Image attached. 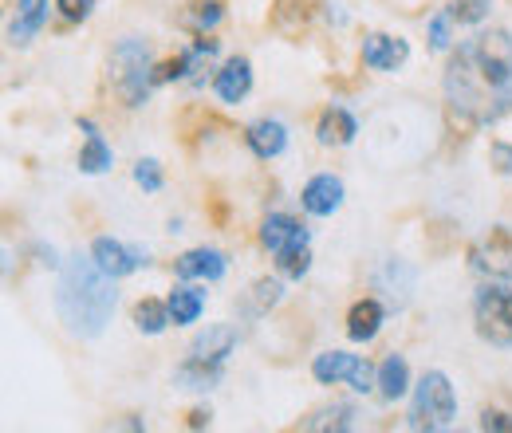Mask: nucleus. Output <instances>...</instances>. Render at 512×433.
I'll return each mask as SVG.
<instances>
[{"label": "nucleus", "instance_id": "nucleus-1", "mask_svg": "<svg viewBox=\"0 0 512 433\" xmlns=\"http://www.w3.org/2000/svg\"><path fill=\"white\" fill-rule=\"evenodd\" d=\"M449 115L465 126H489L512 111V36L489 28L457 44L446 67Z\"/></svg>", "mask_w": 512, "mask_h": 433}, {"label": "nucleus", "instance_id": "nucleus-2", "mask_svg": "<svg viewBox=\"0 0 512 433\" xmlns=\"http://www.w3.org/2000/svg\"><path fill=\"white\" fill-rule=\"evenodd\" d=\"M115 276H107L95 256H71L60 272V284H56V311H60V323H64L71 335L79 339H95L103 335V327L111 323L115 304H119V292L111 284Z\"/></svg>", "mask_w": 512, "mask_h": 433}, {"label": "nucleus", "instance_id": "nucleus-3", "mask_svg": "<svg viewBox=\"0 0 512 433\" xmlns=\"http://www.w3.org/2000/svg\"><path fill=\"white\" fill-rule=\"evenodd\" d=\"M233 351H237V331H233L229 323L205 327V331L190 343L186 363L178 367V382H182V390H213V386L221 382L225 359H229Z\"/></svg>", "mask_w": 512, "mask_h": 433}, {"label": "nucleus", "instance_id": "nucleus-4", "mask_svg": "<svg viewBox=\"0 0 512 433\" xmlns=\"http://www.w3.org/2000/svg\"><path fill=\"white\" fill-rule=\"evenodd\" d=\"M111 87L123 99V107H142L150 87H154V63H150V44L138 36H123L111 52Z\"/></svg>", "mask_w": 512, "mask_h": 433}, {"label": "nucleus", "instance_id": "nucleus-5", "mask_svg": "<svg viewBox=\"0 0 512 433\" xmlns=\"http://www.w3.org/2000/svg\"><path fill=\"white\" fill-rule=\"evenodd\" d=\"M457 418V394L449 386V378L442 371H430L422 374L418 390H414V406H410V430H426V433H438L449 430Z\"/></svg>", "mask_w": 512, "mask_h": 433}, {"label": "nucleus", "instance_id": "nucleus-6", "mask_svg": "<svg viewBox=\"0 0 512 433\" xmlns=\"http://www.w3.org/2000/svg\"><path fill=\"white\" fill-rule=\"evenodd\" d=\"M473 323L477 335L493 347H512V288L485 284L473 300Z\"/></svg>", "mask_w": 512, "mask_h": 433}, {"label": "nucleus", "instance_id": "nucleus-7", "mask_svg": "<svg viewBox=\"0 0 512 433\" xmlns=\"http://www.w3.org/2000/svg\"><path fill=\"white\" fill-rule=\"evenodd\" d=\"M312 374H316V382H323V386L351 382V390H359V394H371L379 386V371L363 355H347V351H323V355H316Z\"/></svg>", "mask_w": 512, "mask_h": 433}, {"label": "nucleus", "instance_id": "nucleus-8", "mask_svg": "<svg viewBox=\"0 0 512 433\" xmlns=\"http://www.w3.org/2000/svg\"><path fill=\"white\" fill-rule=\"evenodd\" d=\"M469 264L489 280H512V229L493 225L469 248Z\"/></svg>", "mask_w": 512, "mask_h": 433}, {"label": "nucleus", "instance_id": "nucleus-9", "mask_svg": "<svg viewBox=\"0 0 512 433\" xmlns=\"http://www.w3.org/2000/svg\"><path fill=\"white\" fill-rule=\"evenodd\" d=\"M91 256H95V264L107 272V276H130V272H138L142 264H146V256L138 252V248L123 245V241H115V237H99L95 245H91Z\"/></svg>", "mask_w": 512, "mask_h": 433}, {"label": "nucleus", "instance_id": "nucleus-10", "mask_svg": "<svg viewBox=\"0 0 512 433\" xmlns=\"http://www.w3.org/2000/svg\"><path fill=\"white\" fill-rule=\"evenodd\" d=\"M410 60V44L402 36H386V32H371L363 40V63L375 71H398Z\"/></svg>", "mask_w": 512, "mask_h": 433}, {"label": "nucleus", "instance_id": "nucleus-11", "mask_svg": "<svg viewBox=\"0 0 512 433\" xmlns=\"http://www.w3.org/2000/svg\"><path fill=\"white\" fill-rule=\"evenodd\" d=\"M174 272H178L182 280H221V276L229 272V260H225V252H217V248H190V252L178 256Z\"/></svg>", "mask_w": 512, "mask_h": 433}, {"label": "nucleus", "instance_id": "nucleus-12", "mask_svg": "<svg viewBox=\"0 0 512 433\" xmlns=\"http://www.w3.org/2000/svg\"><path fill=\"white\" fill-rule=\"evenodd\" d=\"M213 91L221 103H241L249 91H253V67L245 56H233L217 75H213Z\"/></svg>", "mask_w": 512, "mask_h": 433}, {"label": "nucleus", "instance_id": "nucleus-13", "mask_svg": "<svg viewBox=\"0 0 512 433\" xmlns=\"http://www.w3.org/2000/svg\"><path fill=\"white\" fill-rule=\"evenodd\" d=\"M260 245L268 248V252L300 248V245H308V229H304L296 217H288V213H272V217L260 225Z\"/></svg>", "mask_w": 512, "mask_h": 433}, {"label": "nucleus", "instance_id": "nucleus-14", "mask_svg": "<svg viewBox=\"0 0 512 433\" xmlns=\"http://www.w3.org/2000/svg\"><path fill=\"white\" fill-rule=\"evenodd\" d=\"M300 201H304V209H308L312 217H331V213L343 205V182H339L335 174H316V178L304 186Z\"/></svg>", "mask_w": 512, "mask_h": 433}, {"label": "nucleus", "instance_id": "nucleus-15", "mask_svg": "<svg viewBox=\"0 0 512 433\" xmlns=\"http://www.w3.org/2000/svg\"><path fill=\"white\" fill-rule=\"evenodd\" d=\"M375 288L390 300V308H406L414 292V268L402 260H383V268L375 272Z\"/></svg>", "mask_w": 512, "mask_h": 433}, {"label": "nucleus", "instance_id": "nucleus-16", "mask_svg": "<svg viewBox=\"0 0 512 433\" xmlns=\"http://www.w3.org/2000/svg\"><path fill=\"white\" fill-rule=\"evenodd\" d=\"M48 24V0H16V20L8 24V40L24 48Z\"/></svg>", "mask_w": 512, "mask_h": 433}, {"label": "nucleus", "instance_id": "nucleus-17", "mask_svg": "<svg viewBox=\"0 0 512 433\" xmlns=\"http://www.w3.org/2000/svg\"><path fill=\"white\" fill-rule=\"evenodd\" d=\"M359 426V410L355 406H347V402H331V406H320V410H312L304 422H300V430H312V433H343V430H355Z\"/></svg>", "mask_w": 512, "mask_h": 433}, {"label": "nucleus", "instance_id": "nucleus-18", "mask_svg": "<svg viewBox=\"0 0 512 433\" xmlns=\"http://www.w3.org/2000/svg\"><path fill=\"white\" fill-rule=\"evenodd\" d=\"M79 130L87 134L83 154H79V170H83V174H107V170L115 166V154H111V146L103 142L99 126L91 123V119H79Z\"/></svg>", "mask_w": 512, "mask_h": 433}, {"label": "nucleus", "instance_id": "nucleus-19", "mask_svg": "<svg viewBox=\"0 0 512 433\" xmlns=\"http://www.w3.org/2000/svg\"><path fill=\"white\" fill-rule=\"evenodd\" d=\"M245 142H249V150H253L256 158H276V154H284V146H288V126L276 123V119H260V123L249 126V134H245Z\"/></svg>", "mask_w": 512, "mask_h": 433}, {"label": "nucleus", "instance_id": "nucleus-20", "mask_svg": "<svg viewBox=\"0 0 512 433\" xmlns=\"http://www.w3.org/2000/svg\"><path fill=\"white\" fill-rule=\"evenodd\" d=\"M386 311L379 300H359L351 315H347V335L355 339V343H371L375 335H379V327H383Z\"/></svg>", "mask_w": 512, "mask_h": 433}, {"label": "nucleus", "instance_id": "nucleus-21", "mask_svg": "<svg viewBox=\"0 0 512 433\" xmlns=\"http://www.w3.org/2000/svg\"><path fill=\"white\" fill-rule=\"evenodd\" d=\"M355 134H359V126L351 119V111H343V107H327L320 115V126H316V138H320L323 146H347V142H355Z\"/></svg>", "mask_w": 512, "mask_h": 433}, {"label": "nucleus", "instance_id": "nucleus-22", "mask_svg": "<svg viewBox=\"0 0 512 433\" xmlns=\"http://www.w3.org/2000/svg\"><path fill=\"white\" fill-rule=\"evenodd\" d=\"M166 304H170V319H174L178 327H186V323H197V315L205 311V292L193 288V284H178Z\"/></svg>", "mask_w": 512, "mask_h": 433}, {"label": "nucleus", "instance_id": "nucleus-23", "mask_svg": "<svg viewBox=\"0 0 512 433\" xmlns=\"http://www.w3.org/2000/svg\"><path fill=\"white\" fill-rule=\"evenodd\" d=\"M406 390H410V367H406V359L402 355H386L383 367H379V394H383L386 402H394Z\"/></svg>", "mask_w": 512, "mask_h": 433}, {"label": "nucleus", "instance_id": "nucleus-24", "mask_svg": "<svg viewBox=\"0 0 512 433\" xmlns=\"http://www.w3.org/2000/svg\"><path fill=\"white\" fill-rule=\"evenodd\" d=\"M170 323H174L170 319V304H162V300H138L134 304V327L142 335H162Z\"/></svg>", "mask_w": 512, "mask_h": 433}, {"label": "nucleus", "instance_id": "nucleus-25", "mask_svg": "<svg viewBox=\"0 0 512 433\" xmlns=\"http://www.w3.org/2000/svg\"><path fill=\"white\" fill-rule=\"evenodd\" d=\"M221 16H225V4H221V0H193L190 8L182 12V24L193 28L197 36H205L209 28L221 24Z\"/></svg>", "mask_w": 512, "mask_h": 433}, {"label": "nucleus", "instance_id": "nucleus-26", "mask_svg": "<svg viewBox=\"0 0 512 433\" xmlns=\"http://www.w3.org/2000/svg\"><path fill=\"white\" fill-rule=\"evenodd\" d=\"M280 296H284V288H280V280H256L253 288H249V296H245V315H268V308H276L280 304Z\"/></svg>", "mask_w": 512, "mask_h": 433}, {"label": "nucleus", "instance_id": "nucleus-27", "mask_svg": "<svg viewBox=\"0 0 512 433\" xmlns=\"http://www.w3.org/2000/svg\"><path fill=\"white\" fill-rule=\"evenodd\" d=\"M182 56H186V79H190V83H201V71H209L213 60H217V40L197 36L193 48L190 52H182Z\"/></svg>", "mask_w": 512, "mask_h": 433}, {"label": "nucleus", "instance_id": "nucleus-28", "mask_svg": "<svg viewBox=\"0 0 512 433\" xmlns=\"http://www.w3.org/2000/svg\"><path fill=\"white\" fill-rule=\"evenodd\" d=\"M489 8H493V0H449V16H453V24H481L485 16H489Z\"/></svg>", "mask_w": 512, "mask_h": 433}, {"label": "nucleus", "instance_id": "nucleus-29", "mask_svg": "<svg viewBox=\"0 0 512 433\" xmlns=\"http://www.w3.org/2000/svg\"><path fill=\"white\" fill-rule=\"evenodd\" d=\"M276 268L284 272V276H292V280H300L308 268H312V252L308 245L300 248H284V252H276Z\"/></svg>", "mask_w": 512, "mask_h": 433}, {"label": "nucleus", "instance_id": "nucleus-30", "mask_svg": "<svg viewBox=\"0 0 512 433\" xmlns=\"http://www.w3.org/2000/svg\"><path fill=\"white\" fill-rule=\"evenodd\" d=\"M134 182L146 189V193H158V189H162V166H158L154 158H142V162L134 166Z\"/></svg>", "mask_w": 512, "mask_h": 433}, {"label": "nucleus", "instance_id": "nucleus-31", "mask_svg": "<svg viewBox=\"0 0 512 433\" xmlns=\"http://www.w3.org/2000/svg\"><path fill=\"white\" fill-rule=\"evenodd\" d=\"M449 24H453L449 12H438V16L430 20V48H434V52H449V44H453V40H449Z\"/></svg>", "mask_w": 512, "mask_h": 433}, {"label": "nucleus", "instance_id": "nucleus-32", "mask_svg": "<svg viewBox=\"0 0 512 433\" xmlns=\"http://www.w3.org/2000/svg\"><path fill=\"white\" fill-rule=\"evenodd\" d=\"M56 8H60V16H64V20L79 24V20H87V16H91L95 0H56Z\"/></svg>", "mask_w": 512, "mask_h": 433}, {"label": "nucleus", "instance_id": "nucleus-33", "mask_svg": "<svg viewBox=\"0 0 512 433\" xmlns=\"http://www.w3.org/2000/svg\"><path fill=\"white\" fill-rule=\"evenodd\" d=\"M481 430H485V433H512V414L485 410V414H481Z\"/></svg>", "mask_w": 512, "mask_h": 433}, {"label": "nucleus", "instance_id": "nucleus-34", "mask_svg": "<svg viewBox=\"0 0 512 433\" xmlns=\"http://www.w3.org/2000/svg\"><path fill=\"white\" fill-rule=\"evenodd\" d=\"M493 166L501 174H512V146L509 142H493Z\"/></svg>", "mask_w": 512, "mask_h": 433}, {"label": "nucleus", "instance_id": "nucleus-35", "mask_svg": "<svg viewBox=\"0 0 512 433\" xmlns=\"http://www.w3.org/2000/svg\"><path fill=\"white\" fill-rule=\"evenodd\" d=\"M190 426H193V430L209 426V410H193V414H190Z\"/></svg>", "mask_w": 512, "mask_h": 433}]
</instances>
